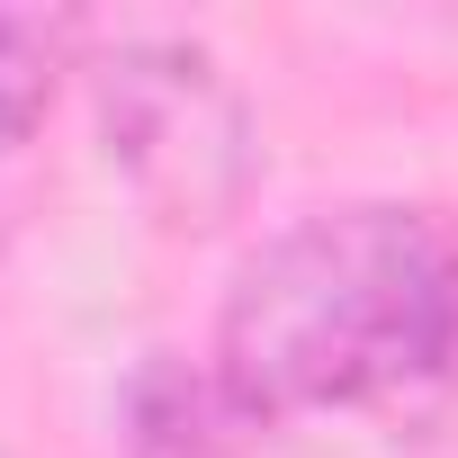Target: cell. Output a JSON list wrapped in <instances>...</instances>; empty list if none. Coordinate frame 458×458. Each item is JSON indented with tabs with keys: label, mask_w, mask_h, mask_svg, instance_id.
<instances>
[{
	"label": "cell",
	"mask_w": 458,
	"mask_h": 458,
	"mask_svg": "<svg viewBox=\"0 0 458 458\" xmlns=\"http://www.w3.org/2000/svg\"><path fill=\"white\" fill-rule=\"evenodd\" d=\"M207 369L252 431L440 386L458 369V225L422 198L288 216L225 279Z\"/></svg>",
	"instance_id": "obj_1"
},
{
	"label": "cell",
	"mask_w": 458,
	"mask_h": 458,
	"mask_svg": "<svg viewBox=\"0 0 458 458\" xmlns=\"http://www.w3.org/2000/svg\"><path fill=\"white\" fill-rule=\"evenodd\" d=\"M81 72H90V108H99V153L153 225L216 234L225 216H243V198L261 180V117H252L243 81L198 37L126 28Z\"/></svg>",
	"instance_id": "obj_2"
},
{
	"label": "cell",
	"mask_w": 458,
	"mask_h": 458,
	"mask_svg": "<svg viewBox=\"0 0 458 458\" xmlns=\"http://www.w3.org/2000/svg\"><path fill=\"white\" fill-rule=\"evenodd\" d=\"M64 72H72V28L0 10V234H10L28 216V198H37L46 117H55Z\"/></svg>",
	"instance_id": "obj_3"
},
{
	"label": "cell",
	"mask_w": 458,
	"mask_h": 458,
	"mask_svg": "<svg viewBox=\"0 0 458 458\" xmlns=\"http://www.w3.org/2000/svg\"><path fill=\"white\" fill-rule=\"evenodd\" d=\"M126 422H135V458H225V440L252 431L225 404L216 369H180L171 351L126 386Z\"/></svg>",
	"instance_id": "obj_4"
}]
</instances>
